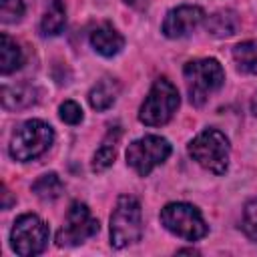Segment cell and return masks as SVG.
I'll use <instances>...</instances> for the list:
<instances>
[{
	"instance_id": "22",
	"label": "cell",
	"mask_w": 257,
	"mask_h": 257,
	"mask_svg": "<svg viewBox=\"0 0 257 257\" xmlns=\"http://www.w3.org/2000/svg\"><path fill=\"white\" fill-rule=\"evenodd\" d=\"M58 114L66 124H78L82 120V108L74 100H64L58 108Z\"/></svg>"
},
{
	"instance_id": "21",
	"label": "cell",
	"mask_w": 257,
	"mask_h": 257,
	"mask_svg": "<svg viewBox=\"0 0 257 257\" xmlns=\"http://www.w3.org/2000/svg\"><path fill=\"white\" fill-rule=\"evenodd\" d=\"M243 231L251 241L257 243V197L247 201L243 207Z\"/></svg>"
},
{
	"instance_id": "1",
	"label": "cell",
	"mask_w": 257,
	"mask_h": 257,
	"mask_svg": "<svg viewBox=\"0 0 257 257\" xmlns=\"http://www.w3.org/2000/svg\"><path fill=\"white\" fill-rule=\"evenodd\" d=\"M187 151L197 165L215 175H223L229 167L231 145L225 133H221L219 128H205L203 133H199L187 145Z\"/></svg>"
},
{
	"instance_id": "13",
	"label": "cell",
	"mask_w": 257,
	"mask_h": 257,
	"mask_svg": "<svg viewBox=\"0 0 257 257\" xmlns=\"http://www.w3.org/2000/svg\"><path fill=\"white\" fill-rule=\"evenodd\" d=\"M118 139H120V128L118 126H114L106 133L100 147L92 155V171L94 173H102L114 163V159H116V141Z\"/></svg>"
},
{
	"instance_id": "19",
	"label": "cell",
	"mask_w": 257,
	"mask_h": 257,
	"mask_svg": "<svg viewBox=\"0 0 257 257\" xmlns=\"http://www.w3.org/2000/svg\"><path fill=\"white\" fill-rule=\"evenodd\" d=\"M207 30L213 36H231L237 30V16L233 10H219L207 18Z\"/></svg>"
},
{
	"instance_id": "8",
	"label": "cell",
	"mask_w": 257,
	"mask_h": 257,
	"mask_svg": "<svg viewBox=\"0 0 257 257\" xmlns=\"http://www.w3.org/2000/svg\"><path fill=\"white\" fill-rule=\"evenodd\" d=\"M171 155V143L159 135L137 139L126 149V165L141 177H147L155 167L163 165Z\"/></svg>"
},
{
	"instance_id": "23",
	"label": "cell",
	"mask_w": 257,
	"mask_h": 257,
	"mask_svg": "<svg viewBox=\"0 0 257 257\" xmlns=\"http://www.w3.org/2000/svg\"><path fill=\"white\" fill-rule=\"evenodd\" d=\"M251 112L257 116V92L253 94V98H251Z\"/></svg>"
},
{
	"instance_id": "6",
	"label": "cell",
	"mask_w": 257,
	"mask_h": 257,
	"mask_svg": "<svg viewBox=\"0 0 257 257\" xmlns=\"http://www.w3.org/2000/svg\"><path fill=\"white\" fill-rule=\"evenodd\" d=\"M161 223L173 235L185 241H197L207 235L209 227L201 211L191 203H167L161 209Z\"/></svg>"
},
{
	"instance_id": "17",
	"label": "cell",
	"mask_w": 257,
	"mask_h": 257,
	"mask_svg": "<svg viewBox=\"0 0 257 257\" xmlns=\"http://www.w3.org/2000/svg\"><path fill=\"white\" fill-rule=\"evenodd\" d=\"M36 100L34 96V88L28 84H14V86H4L2 88V104L8 110H16V108H24L28 104H32Z\"/></svg>"
},
{
	"instance_id": "20",
	"label": "cell",
	"mask_w": 257,
	"mask_h": 257,
	"mask_svg": "<svg viewBox=\"0 0 257 257\" xmlns=\"http://www.w3.org/2000/svg\"><path fill=\"white\" fill-rule=\"evenodd\" d=\"M24 14H26L24 0H0V20L4 24L20 22Z\"/></svg>"
},
{
	"instance_id": "10",
	"label": "cell",
	"mask_w": 257,
	"mask_h": 257,
	"mask_svg": "<svg viewBox=\"0 0 257 257\" xmlns=\"http://www.w3.org/2000/svg\"><path fill=\"white\" fill-rule=\"evenodd\" d=\"M203 20H205V12L201 6L183 4L167 12L161 30L167 38H183L189 36Z\"/></svg>"
},
{
	"instance_id": "24",
	"label": "cell",
	"mask_w": 257,
	"mask_h": 257,
	"mask_svg": "<svg viewBox=\"0 0 257 257\" xmlns=\"http://www.w3.org/2000/svg\"><path fill=\"white\" fill-rule=\"evenodd\" d=\"M124 2H128V4H133V2H137V0H124Z\"/></svg>"
},
{
	"instance_id": "4",
	"label": "cell",
	"mask_w": 257,
	"mask_h": 257,
	"mask_svg": "<svg viewBox=\"0 0 257 257\" xmlns=\"http://www.w3.org/2000/svg\"><path fill=\"white\" fill-rule=\"evenodd\" d=\"M143 211L141 203L131 195H120L110 213V245L116 249L141 241Z\"/></svg>"
},
{
	"instance_id": "15",
	"label": "cell",
	"mask_w": 257,
	"mask_h": 257,
	"mask_svg": "<svg viewBox=\"0 0 257 257\" xmlns=\"http://www.w3.org/2000/svg\"><path fill=\"white\" fill-rule=\"evenodd\" d=\"M22 62H24V56H22L20 46L6 32H2L0 34V72L10 74L16 68H20Z\"/></svg>"
},
{
	"instance_id": "3",
	"label": "cell",
	"mask_w": 257,
	"mask_h": 257,
	"mask_svg": "<svg viewBox=\"0 0 257 257\" xmlns=\"http://www.w3.org/2000/svg\"><path fill=\"white\" fill-rule=\"evenodd\" d=\"M52 141H54L52 126L40 118H30L14 131L8 151L14 161L28 163L38 159L42 153H46Z\"/></svg>"
},
{
	"instance_id": "9",
	"label": "cell",
	"mask_w": 257,
	"mask_h": 257,
	"mask_svg": "<svg viewBox=\"0 0 257 257\" xmlns=\"http://www.w3.org/2000/svg\"><path fill=\"white\" fill-rule=\"evenodd\" d=\"M100 229L98 219L92 217L90 209L80 203L74 201L66 213V221L64 225L58 229L56 233V245L58 247H74L84 243L86 239H90L92 235H96Z\"/></svg>"
},
{
	"instance_id": "2",
	"label": "cell",
	"mask_w": 257,
	"mask_h": 257,
	"mask_svg": "<svg viewBox=\"0 0 257 257\" xmlns=\"http://www.w3.org/2000/svg\"><path fill=\"white\" fill-rule=\"evenodd\" d=\"M183 76H185L189 98L197 106L205 104L209 94L219 90L225 82V70L219 64V60H215V58L189 60L183 68Z\"/></svg>"
},
{
	"instance_id": "18",
	"label": "cell",
	"mask_w": 257,
	"mask_h": 257,
	"mask_svg": "<svg viewBox=\"0 0 257 257\" xmlns=\"http://www.w3.org/2000/svg\"><path fill=\"white\" fill-rule=\"evenodd\" d=\"M64 185L56 173H44L32 183V193L42 201H54L62 195Z\"/></svg>"
},
{
	"instance_id": "11",
	"label": "cell",
	"mask_w": 257,
	"mask_h": 257,
	"mask_svg": "<svg viewBox=\"0 0 257 257\" xmlns=\"http://www.w3.org/2000/svg\"><path fill=\"white\" fill-rule=\"evenodd\" d=\"M90 44H92V48L98 54H102V56H114V54H118L122 50L124 38H122V34L112 24L102 22V24H98L90 32Z\"/></svg>"
},
{
	"instance_id": "7",
	"label": "cell",
	"mask_w": 257,
	"mask_h": 257,
	"mask_svg": "<svg viewBox=\"0 0 257 257\" xmlns=\"http://www.w3.org/2000/svg\"><path fill=\"white\" fill-rule=\"evenodd\" d=\"M10 245L20 257L42 253L48 245V225L34 213L20 215L10 231Z\"/></svg>"
},
{
	"instance_id": "5",
	"label": "cell",
	"mask_w": 257,
	"mask_h": 257,
	"mask_svg": "<svg viewBox=\"0 0 257 257\" xmlns=\"http://www.w3.org/2000/svg\"><path fill=\"white\" fill-rule=\"evenodd\" d=\"M179 90L177 86L161 76L153 82L145 102L141 104V110H139V120L147 126H161V124H167L173 114L177 112L179 108Z\"/></svg>"
},
{
	"instance_id": "16",
	"label": "cell",
	"mask_w": 257,
	"mask_h": 257,
	"mask_svg": "<svg viewBox=\"0 0 257 257\" xmlns=\"http://www.w3.org/2000/svg\"><path fill=\"white\" fill-rule=\"evenodd\" d=\"M233 60L245 74H257V38L239 42L233 48Z\"/></svg>"
},
{
	"instance_id": "14",
	"label": "cell",
	"mask_w": 257,
	"mask_h": 257,
	"mask_svg": "<svg viewBox=\"0 0 257 257\" xmlns=\"http://www.w3.org/2000/svg\"><path fill=\"white\" fill-rule=\"evenodd\" d=\"M66 24V8L62 0H50L48 8L44 10V16L40 20V32L44 36H56L62 32Z\"/></svg>"
},
{
	"instance_id": "12",
	"label": "cell",
	"mask_w": 257,
	"mask_h": 257,
	"mask_svg": "<svg viewBox=\"0 0 257 257\" xmlns=\"http://www.w3.org/2000/svg\"><path fill=\"white\" fill-rule=\"evenodd\" d=\"M118 92H120L118 82H116L114 78H110V76H104V78H100V80L90 88V92H88V102H90V106H92L94 110H108V108L114 104Z\"/></svg>"
}]
</instances>
